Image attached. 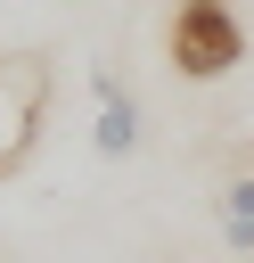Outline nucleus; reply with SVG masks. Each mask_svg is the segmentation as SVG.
Wrapping results in <instances>:
<instances>
[{
	"label": "nucleus",
	"mask_w": 254,
	"mask_h": 263,
	"mask_svg": "<svg viewBox=\"0 0 254 263\" xmlns=\"http://www.w3.org/2000/svg\"><path fill=\"white\" fill-rule=\"evenodd\" d=\"M164 49H172V74H188V82H221V74L246 58V25L229 16V0H180Z\"/></svg>",
	"instance_id": "obj_1"
},
{
	"label": "nucleus",
	"mask_w": 254,
	"mask_h": 263,
	"mask_svg": "<svg viewBox=\"0 0 254 263\" xmlns=\"http://www.w3.org/2000/svg\"><path fill=\"white\" fill-rule=\"evenodd\" d=\"M49 107V58H0V181L33 156Z\"/></svg>",
	"instance_id": "obj_2"
},
{
	"label": "nucleus",
	"mask_w": 254,
	"mask_h": 263,
	"mask_svg": "<svg viewBox=\"0 0 254 263\" xmlns=\"http://www.w3.org/2000/svg\"><path fill=\"white\" fill-rule=\"evenodd\" d=\"M139 132H147V115H139L131 82H123L115 66H90V148H98L107 164H123V156L139 148Z\"/></svg>",
	"instance_id": "obj_3"
},
{
	"label": "nucleus",
	"mask_w": 254,
	"mask_h": 263,
	"mask_svg": "<svg viewBox=\"0 0 254 263\" xmlns=\"http://www.w3.org/2000/svg\"><path fill=\"white\" fill-rule=\"evenodd\" d=\"M213 222H221V247H229V255H254V173H229V181H221Z\"/></svg>",
	"instance_id": "obj_4"
}]
</instances>
